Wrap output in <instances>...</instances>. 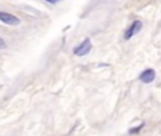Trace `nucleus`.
I'll return each instance as SVG.
<instances>
[{
    "mask_svg": "<svg viewBox=\"0 0 161 136\" xmlns=\"http://www.w3.org/2000/svg\"><path fill=\"white\" fill-rule=\"evenodd\" d=\"M142 128H143V125H140L139 128H134V129H130V133H137V132L142 129Z\"/></svg>",
    "mask_w": 161,
    "mask_h": 136,
    "instance_id": "obj_5",
    "label": "nucleus"
},
{
    "mask_svg": "<svg viewBox=\"0 0 161 136\" xmlns=\"http://www.w3.org/2000/svg\"><path fill=\"white\" fill-rule=\"evenodd\" d=\"M143 28V23L140 21V20H134L131 24H130V27L126 30V33H124V40H130L133 36H136L137 33H140V30Z\"/></svg>",
    "mask_w": 161,
    "mask_h": 136,
    "instance_id": "obj_1",
    "label": "nucleus"
},
{
    "mask_svg": "<svg viewBox=\"0 0 161 136\" xmlns=\"http://www.w3.org/2000/svg\"><path fill=\"white\" fill-rule=\"evenodd\" d=\"M0 21L7 26H19L20 24L19 17H16L14 14L6 13V12H0Z\"/></svg>",
    "mask_w": 161,
    "mask_h": 136,
    "instance_id": "obj_3",
    "label": "nucleus"
},
{
    "mask_svg": "<svg viewBox=\"0 0 161 136\" xmlns=\"http://www.w3.org/2000/svg\"><path fill=\"white\" fill-rule=\"evenodd\" d=\"M155 79V71L153 68H147L140 74V81L143 84H151Z\"/></svg>",
    "mask_w": 161,
    "mask_h": 136,
    "instance_id": "obj_4",
    "label": "nucleus"
},
{
    "mask_svg": "<svg viewBox=\"0 0 161 136\" xmlns=\"http://www.w3.org/2000/svg\"><path fill=\"white\" fill-rule=\"evenodd\" d=\"M47 3H51V4H55V3H58V1H61V0H45Z\"/></svg>",
    "mask_w": 161,
    "mask_h": 136,
    "instance_id": "obj_6",
    "label": "nucleus"
},
{
    "mask_svg": "<svg viewBox=\"0 0 161 136\" xmlns=\"http://www.w3.org/2000/svg\"><path fill=\"white\" fill-rule=\"evenodd\" d=\"M90 50H92V43H90L89 39H86V40H84L81 44L78 45L75 50H74V54L78 55V57H84V55H86Z\"/></svg>",
    "mask_w": 161,
    "mask_h": 136,
    "instance_id": "obj_2",
    "label": "nucleus"
},
{
    "mask_svg": "<svg viewBox=\"0 0 161 136\" xmlns=\"http://www.w3.org/2000/svg\"><path fill=\"white\" fill-rule=\"evenodd\" d=\"M6 45H4V40L3 39H0V48H4Z\"/></svg>",
    "mask_w": 161,
    "mask_h": 136,
    "instance_id": "obj_7",
    "label": "nucleus"
}]
</instances>
